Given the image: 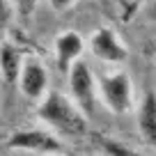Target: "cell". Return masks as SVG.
<instances>
[{"mask_svg": "<svg viewBox=\"0 0 156 156\" xmlns=\"http://www.w3.org/2000/svg\"><path fill=\"white\" fill-rule=\"evenodd\" d=\"M37 117L51 131L62 136H85L87 131V115L69 94H62L58 90H51L37 103Z\"/></svg>", "mask_w": 156, "mask_h": 156, "instance_id": "cell-1", "label": "cell"}, {"mask_svg": "<svg viewBox=\"0 0 156 156\" xmlns=\"http://www.w3.org/2000/svg\"><path fill=\"white\" fill-rule=\"evenodd\" d=\"M147 16H149V19L156 23V0H154V2L149 5V9H147Z\"/></svg>", "mask_w": 156, "mask_h": 156, "instance_id": "cell-13", "label": "cell"}, {"mask_svg": "<svg viewBox=\"0 0 156 156\" xmlns=\"http://www.w3.org/2000/svg\"><path fill=\"white\" fill-rule=\"evenodd\" d=\"M19 90L25 99L30 101H41L46 94L51 92L48 90V69L37 55H28L25 58V64H23V71H21V78H19Z\"/></svg>", "mask_w": 156, "mask_h": 156, "instance_id": "cell-6", "label": "cell"}, {"mask_svg": "<svg viewBox=\"0 0 156 156\" xmlns=\"http://www.w3.org/2000/svg\"><path fill=\"white\" fill-rule=\"evenodd\" d=\"M28 55L19 48V46L5 41L2 44V51H0V71H2V78L5 83H19L21 71H23V64Z\"/></svg>", "mask_w": 156, "mask_h": 156, "instance_id": "cell-9", "label": "cell"}, {"mask_svg": "<svg viewBox=\"0 0 156 156\" xmlns=\"http://www.w3.org/2000/svg\"><path fill=\"white\" fill-rule=\"evenodd\" d=\"M138 133L147 145H156V92L147 90L136 110Z\"/></svg>", "mask_w": 156, "mask_h": 156, "instance_id": "cell-8", "label": "cell"}, {"mask_svg": "<svg viewBox=\"0 0 156 156\" xmlns=\"http://www.w3.org/2000/svg\"><path fill=\"white\" fill-rule=\"evenodd\" d=\"M51 156H62V154H51Z\"/></svg>", "mask_w": 156, "mask_h": 156, "instance_id": "cell-14", "label": "cell"}, {"mask_svg": "<svg viewBox=\"0 0 156 156\" xmlns=\"http://www.w3.org/2000/svg\"><path fill=\"white\" fill-rule=\"evenodd\" d=\"M53 53H55V60H58L60 69L69 71L76 62H80L85 53V39L76 32V30H64L55 37L53 41Z\"/></svg>", "mask_w": 156, "mask_h": 156, "instance_id": "cell-7", "label": "cell"}, {"mask_svg": "<svg viewBox=\"0 0 156 156\" xmlns=\"http://www.w3.org/2000/svg\"><path fill=\"white\" fill-rule=\"evenodd\" d=\"M7 147L14 151L51 156V154H60L62 142L51 129H19L7 138Z\"/></svg>", "mask_w": 156, "mask_h": 156, "instance_id": "cell-4", "label": "cell"}, {"mask_svg": "<svg viewBox=\"0 0 156 156\" xmlns=\"http://www.w3.org/2000/svg\"><path fill=\"white\" fill-rule=\"evenodd\" d=\"M99 147L106 156H145L142 151L133 149L131 145L122 140H115V138H99Z\"/></svg>", "mask_w": 156, "mask_h": 156, "instance_id": "cell-10", "label": "cell"}, {"mask_svg": "<svg viewBox=\"0 0 156 156\" xmlns=\"http://www.w3.org/2000/svg\"><path fill=\"white\" fill-rule=\"evenodd\" d=\"M67 83H69V97L90 117L94 112V106H97V99H99V78L80 60L67 71Z\"/></svg>", "mask_w": 156, "mask_h": 156, "instance_id": "cell-3", "label": "cell"}, {"mask_svg": "<svg viewBox=\"0 0 156 156\" xmlns=\"http://www.w3.org/2000/svg\"><path fill=\"white\" fill-rule=\"evenodd\" d=\"M99 99L115 115H126L133 110L136 92L133 80L126 71H108L99 76Z\"/></svg>", "mask_w": 156, "mask_h": 156, "instance_id": "cell-2", "label": "cell"}, {"mask_svg": "<svg viewBox=\"0 0 156 156\" xmlns=\"http://www.w3.org/2000/svg\"><path fill=\"white\" fill-rule=\"evenodd\" d=\"M12 7H14L16 16H21V19H30L32 16V12L37 9L39 0H9Z\"/></svg>", "mask_w": 156, "mask_h": 156, "instance_id": "cell-11", "label": "cell"}, {"mask_svg": "<svg viewBox=\"0 0 156 156\" xmlns=\"http://www.w3.org/2000/svg\"><path fill=\"white\" fill-rule=\"evenodd\" d=\"M76 2L78 0H48V5L53 7L55 12H67V9H71Z\"/></svg>", "mask_w": 156, "mask_h": 156, "instance_id": "cell-12", "label": "cell"}, {"mask_svg": "<svg viewBox=\"0 0 156 156\" xmlns=\"http://www.w3.org/2000/svg\"><path fill=\"white\" fill-rule=\"evenodd\" d=\"M90 53L108 64H124L129 60V46L108 25H99L90 37Z\"/></svg>", "mask_w": 156, "mask_h": 156, "instance_id": "cell-5", "label": "cell"}]
</instances>
